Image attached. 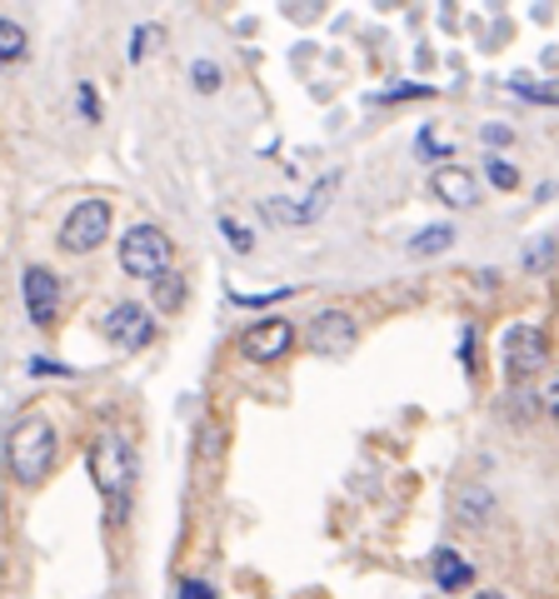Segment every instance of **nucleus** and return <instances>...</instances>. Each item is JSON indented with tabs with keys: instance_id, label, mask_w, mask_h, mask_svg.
<instances>
[{
	"instance_id": "6e6552de",
	"label": "nucleus",
	"mask_w": 559,
	"mask_h": 599,
	"mask_svg": "<svg viewBox=\"0 0 559 599\" xmlns=\"http://www.w3.org/2000/svg\"><path fill=\"white\" fill-rule=\"evenodd\" d=\"M549 365V339H545V329H535V325H509L505 329V369L515 379H525V375H539V369Z\"/></svg>"
},
{
	"instance_id": "20e7f679",
	"label": "nucleus",
	"mask_w": 559,
	"mask_h": 599,
	"mask_svg": "<svg viewBox=\"0 0 559 599\" xmlns=\"http://www.w3.org/2000/svg\"><path fill=\"white\" fill-rule=\"evenodd\" d=\"M90 479H95V489L105 499H125L130 479H135V455H130L125 435L105 429V435L90 445Z\"/></svg>"
},
{
	"instance_id": "f257e3e1",
	"label": "nucleus",
	"mask_w": 559,
	"mask_h": 599,
	"mask_svg": "<svg viewBox=\"0 0 559 599\" xmlns=\"http://www.w3.org/2000/svg\"><path fill=\"white\" fill-rule=\"evenodd\" d=\"M55 449H60L55 425H50L40 409H26V415L10 419V429H6V465H10V479H16V485H26V489L45 485V475L55 469Z\"/></svg>"
},
{
	"instance_id": "4be33fe9",
	"label": "nucleus",
	"mask_w": 559,
	"mask_h": 599,
	"mask_svg": "<svg viewBox=\"0 0 559 599\" xmlns=\"http://www.w3.org/2000/svg\"><path fill=\"white\" fill-rule=\"evenodd\" d=\"M485 140H489V145H509V140H515V130L499 125V120H489V125H485Z\"/></svg>"
},
{
	"instance_id": "2eb2a0df",
	"label": "nucleus",
	"mask_w": 559,
	"mask_h": 599,
	"mask_svg": "<svg viewBox=\"0 0 559 599\" xmlns=\"http://www.w3.org/2000/svg\"><path fill=\"white\" fill-rule=\"evenodd\" d=\"M449 245H455V230H449V225L419 230V235L409 240V250H415V255H429V250H449Z\"/></svg>"
},
{
	"instance_id": "39448f33",
	"label": "nucleus",
	"mask_w": 559,
	"mask_h": 599,
	"mask_svg": "<svg viewBox=\"0 0 559 599\" xmlns=\"http://www.w3.org/2000/svg\"><path fill=\"white\" fill-rule=\"evenodd\" d=\"M289 349H295V325L280 319V315H265V319L240 329V355H245L250 365H275V359H285Z\"/></svg>"
},
{
	"instance_id": "f03ea898",
	"label": "nucleus",
	"mask_w": 559,
	"mask_h": 599,
	"mask_svg": "<svg viewBox=\"0 0 559 599\" xmlns=\"http://www.w3.org/2000/svg\"><path fill=\"white\" fill-rule=\"evenodd\" d=\"M120 270L130 280H155L165 270H175V245L160 225H130L120 235Z\"/></svg>"
},
{
	"instance_id": "4468645a",
	"label": "nucleus",
	"mask_w": 559,
	"mask_h": 599,
	"mask_svg": "<svg viewBox=\"0 0 559 599\" xmlns=\"http://www.w3.org/2000/svg\"><path fill=\"white\" fill-rule=\"evenodd\" d=\"M26 45H30L26 26H20V20H10V16H0V65H16V60L26 55Z\"/></svg>"
},
{
	"instance_id": "ddd939ff",
	"label": "nucleus",
	"mask_w": 559,
	"mask_h": 599,
	"mask_svg": "<svg viewBox=\"0 0 559 599\" xmlns=\"http://www.w3.org/2000/svg\"><path fill=\"white\" fill-rule=\"evenodd\" d=\"M150 290H155V305L165 309V315H175V309L185 305V275H175V270L155 275V280H150Z\"/></svg>"
},
{
	"instance_id": "423d86ee",
	"label": "nucleus",
	"mask_w": 559,
	"mask_h": 599,
	"mask_svg": "<svg viewBox=\"0 0 559 599\" xmlns=\"http://www.w3.org/2000/svg\"><path fill=\"white\" fill-rule=\"evenodd\" d=\"M100 329H105V339L120 349H145L150 339H155V315H150L145 305H135V300H120V305L105 309Z\"/></svg>"
},
{
	"instance_id": "f8f14e48",
	"label": "nucleus",
	"mask_w": 559,
	"mask_h": 599,
	"mask_svg": "<svg viewBox=\"0 0 559 599\" xmlns=\"http://www.w3.org/2000/svg\"><path fill=\"white\" fill-rule=\"evenodd\" d=\"M429 569H435V585L445 589V595H455V589L475 585V565H469L459 549H449V545H439L435 555H429Z\"/></svg>"
},
{
	"instance_id": "0eeeda50",
	"label": "nucleus",
	"mask_w": 559,
	"mask_h": 599,
	"mask_svg": "<svg viewBox=\"0 0 559 599\" xmlns=\"http://www.w3.org/2000/svg\"><path fill=\"white\" fill-rule=\"evenodd\" d=\"M20 300H26V315L35 329H50L60 315V280L55 270L45 265H26V275H20Z\"/></svg>"
},
{
	"instance_id": "9d476101",
	"label": "nucleus",
	"mask_w": 559,
	"mask_h": 599,
	"mask_svg": "<svg viewBox=\"0 0 559 599\" xmlns=\"http://www.w3.org/2000/svg\"><path fill=\"white\" fill-rule=\"evenodd\" d=\"M335 190H339V175H325L319 195L309 190L305 200H260V215L280 220V225H315V220L325 215V205L335 200Z\"/></svg>"
},
{
	"instance_id": "9b49d317",
	"label": "nucleus",
	"mask_w": 559,
	"mask_h": 599,
	"mask_svg": "<svg viewBox=\"0 0 559 599\" xmlns=\"http://www.w3.org/2000/svg\"><path fill=\"white\" fill-rule=\"evenodd\" d=\"M429 195H435L439 205H449V210H465V205H475L479 200V180L469 175V170H459V165H445V170L429 175Z\"/></svg>"
},
{
	"instance_id": "dca6fc26",
	"label": "nucleus",
	"mask_w": 559,
	"mask_h": 599,
	"mask_svg": "<svg viewBox=\"0 0 559 599\" xmlns=\"http://www.w3.org/2000/svg\"><path fill=\"white\" fill-rule=\"evenodd\" d=\"M509 90H519V95H529V100H535V105H555V85H545V80L509 75Z\"/></svg>"
},
{
	"instance_id": "412c9836",
	"label": "nucleus",
	"mask_w": 559,
	"mask_h": 599,
	"mask_svg": "<svg viewBox=\"0 0 559 599\" xmlns=\"http://www.w3.org/2000/svg\"><path fill=\"white\" fill-rule=\"evenodd\" d=\"M220 230H225V240H230V245H235V250H250V245H255V235H250V230H240L235 220H225V225H220Z\"/></svg>"
},
{
	"instance_id": "aec40b11",
	"label": "nucleus",
	"mask_w": 559,
	"mask_h": 599,
	"mask_svg": "<svg viewBox=\"0 0 559 599\" xmlns=\"http://www.w3.org/2000/svg\"><path fill=\"white\" fill-rule=\"evenodd\" d=\"M175 599H220V595H215V589L205 585V579H195V575H190V579H180Z\"/></svg>"
},
{
	"instance_id": "5701e85b",
	"label": "nucleus",
	"mask_w": 559,
	"mask_h": 599,
	"mask_svg": "<svg viewBox=\"0 0 559 599\" xmlns=\"http://www.w3.org/2000/svg\"><path fill=\"white\" fill-rule=\"evenodd\" d=\"M80 110H85V120H100V105H95V85H80Z\"/></svg>"
},
{
	"instance_id": "f3484780",
	"label": "nucleus",
	"mask_w": 559,
	"mask_h": 599,
	"mask_svg": "<svg viewBox=\"0 0 559 599\" xmlns=\"http://www.w3.org/2000/svg\"><path fill=\"white\" fill-rule=\"evenodd\" d=\"M549 255H555V235H539L535 245H529V260H525V270H549Z\"/></svg>"
},
{
	"instance_id": "b1692460",
	"label": "nucleus",
	"mask_w": 559,
	"mask_h": 599,
	"mask_svg": "<svg viewBox=\"0 0 559 599\" xmlns=\"http://www.w3.org/2000/svg\"><path fill=\"white\" fill-rule=\"evenodd\" d=\"M475 599H505V595H495V589H479V595Z\"/></svg>"
},
{
	"instance_id": "1a4fd4ad",
	"label": "nucleus",
	"mask_w": 559,
	"mask_h": 599,
	"mask_svg": "<svg viewBox=\"0 0 559 599\" xmlns=\"http://www.w3.org/2000/svg\"><path fill=\"white\" fill-rule=\"evenodd\" d=\"M355 339H359V325L345 309H319L305 325V345L315 355H345V349H355Z\"/></svg>"
},
{
	"instance_id": "6ab92c4d",
	"label": "nucleus",
	"mask_w": 559,
	"mask_h": 599,
	"mask_svg": "<svg viewBox=\"0 0 559 599\" xmlns=\"http://www.w3.org/2000/svg\"><path fill=\"white\" fill-rule=\"evenodd\" d=\"M190 80H195V85L205 90V95H215V90H220V70L210 65V60H195V70H190Z\"/></svg>"
},
{
	"instance_id": "a211bd4d",
	"label": "nucleus",
	"mask_w": 559,
	"mask_h": 599,
	"mask_svg": "<svg viewBox=\"0 0 559 599\" xmlns=\"http://www.w3.org/2000/svg\"><path fill=\"white\" fill-rule=\"evenodd\" d=\"M485 175H489V185H499V190H515V185H519V170L505 165V160H489Z\"/></svg>"
},
{
	"instance_id": "7ed1b4c3",
	"label": "nucleus",
	"mask_w": 559,
	"mask_h": 599,
	"mask_svg": "<svg viewBox=\"0 0 559 599\" xmlns=\"http://www.w3.org/2000/svg\"><path fill=\"white\" fill-rule=\"evenodd\" d=\"M110 220H115V205H110V200H100V195L75 200V205L65 210V220H60L55 245L65 250V255H90V250L105 245Z\"/></svg>"
}]
</instances>
